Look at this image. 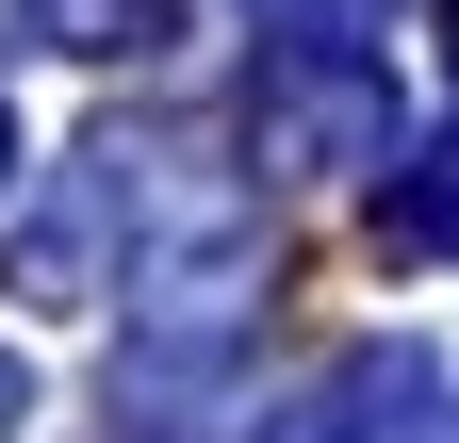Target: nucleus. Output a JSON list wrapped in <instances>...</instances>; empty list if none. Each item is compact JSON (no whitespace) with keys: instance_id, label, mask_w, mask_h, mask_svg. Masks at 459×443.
Instances as JSON below:
<instances>
[{"instance_id":"obj_9","label":"nucleus","mask_w":459,"mask_h":443,"mask_svg":"<svg viewBox=\"0 0 459 443\" xmlns=\"http://www.w3.org/2000/svg\"><path fill=\"white\" fill-rule=\"evenodd\" d=\"M443 66H459V17H443Z\"/></svg>"},{"instance_id":"obj_5","label":"nucleus","mask_w":459,"mask_h":443,"mask_svg":"<svg viewBox=\"0 0 459 443\" xmlns=\"http://www.w3.org/2000/svg\"><path fill=\"white\" fill-rule=\"evenodd\" d=\"M247 17H263L279 49H377V33H394V0H247Z\"/></svg>"},{"instance_id":"obj_3","label":"nucleus","mask_w":459,"mask_h":443,"mask_svg":"<svg viewBox=\"0 0 459 443\" xmlns=\"http://www.w3.org/2000/svg\"><path fill=\"white\" fill-rule=\"evenodd\" d=\"M247 411V328H197V312H148L115 345V427L132 443H213Z\"/></svg>"},{"instance_id":"obj_6","label":"nucleus","mask_w":459,"mask_h":443,"mask_svg":"<svg viewBox=\"0 0 459 443\" xmlns=\"http://www.w3.org/2000/svg\"><path fill=\"white\" fill-rule=\"evenodd\" d=\"M394 247H459V148H427V181L394 197Z\"/></svg>"},{"instance_id":"obj_2","label":"nucleus","mask_w":459,"mask_h":443,"mask_svg":"<svg viewBox=\"0 0 459 443\" xmlns=\"http://www.w3.org/2000/svg\"><path fill=\"white\" fill-rule=\"evenodd\" d=\"M247 132H263V164H394V83L361 66V49H279L263 66V99H247Z\"/></svg>"},{"instance_id":"obj_1","label":"nucleus","mask_w":459,"mask_h":443,"mask_svg":"<svg viewBox=\"0 0 459 443\" xmlns=\"http://www.w3.org/2000/svg\"><path fill=\"white\" fill-rule=\"evenodd\" d=\"M230 213H247V197H213L181 132H99V148H66V164H49V197L17 213L0 296H17V312H99V296L164 280L181 247H213Z\"/></svg>"},{"instance_id":"obj_4","label":"nucleus","mask_w":459,"mask_h":443,"mask_svg":"<svg viewBox=\"0 0 459 443\" xmlns=\"http://www.w3.org/2000/svg\"><path fill=\"white\" fill-rule=\"evenodd\" d=\"M263 443H459V395H443L427 345H344Z\"/></svg>"},{"instance_id":"obj_7","label":"nucleus","mask_w":459,"mask_h":443,"mask_svg":"<svg viewBox=\"0 0 459 443\" xmlns=\"http://www.w3.org/2000/svg\"><path fill=\"white\" fill-rule=\"evenodd\" d=\"M17 411H33V395H17V361H0V443H17Z\"/></svg>"},{"instance_id":"obj_8","label":"nucleus","mask_w":459,"mask_h":443,"mask_svg":"<svg viewBox=\"0 0 459 443\" xmlns=\"http://www.w3.org/2000/svg\"><path fill=\"white\" fill-rule=\"evenodd\" d=\"M0 164H17V116H0Z\"/></svg>"}]
</instances>
